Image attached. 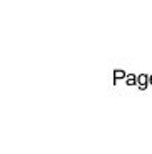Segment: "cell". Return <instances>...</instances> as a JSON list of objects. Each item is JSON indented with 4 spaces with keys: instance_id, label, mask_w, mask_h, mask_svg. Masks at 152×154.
<instances>
[]
</instances>
